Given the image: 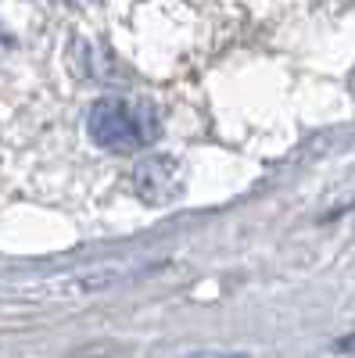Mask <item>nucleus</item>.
Returning <instances> with one entry per match:
<instances>
[{
  "mask_svg": "<svg viewBox=\"0 0 355 358\" xmlns=\"http://www.w3.org/2000/svg\"><path fill=\"white\" fill-rule=\"evenodd\" d=\"M348 90H351V94H355V69H351V76H348Z\"/></svg>",
  "mask_w": 355,
  "mask_h": 358,
  "instance_id": "nucleus-4",
  "label": "nucleus"
},
{
  "mask_svg": "<svg viewBox=\"0 0 355 358\" xmlns=\"http://www.w3.org/2000/svg\"><path fill=\"white\" fill-rule=\"evenodd\" d=\"M86 133L104 151L133 155L158 140L162 115L147 97H101L86 115Z\"/></svg>",
  "mask_w": 355,
  "mask_h": 358,
  "instance_id": "nucleus-1",
  "label": "nucleus"
},
{
  "mask_svg": "<svg viewBox=\"0 0 355 358\" xmlns=\"http://www.w3.org/2000/svg\"><path fill=\"white\" fill-rule=\"evenodd\" d=\"M180 187H183V169H180L176 158H151L133 172V190L147 204L172 201L176 194H180Z\"/></svg>",
  "mask_w": 355,
  "mask_h": 358,
  "instance_id": "nucleus-2",
  "label": "nucleus"
},
{
  "mask_svg": "<svg viewBox=\"0 0 355 358\" xmlns=\"http://www.w3.org/2000/svg\"><path fill=\"white\" fill-rule=\"evenodd\" d=\"M351 348H355V337H351V341H341V344H337V351H351Z\"/></svg>",
  "mask_w": 355,
  "mask_h": 358,
  "instance_id": "nucleus-3",
  "label": "nucleus"
}]
</instances>
